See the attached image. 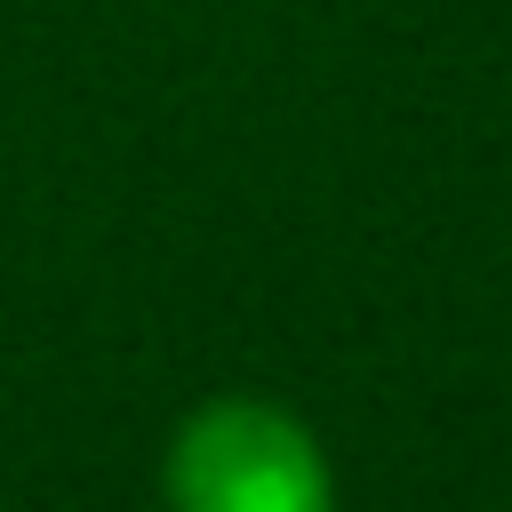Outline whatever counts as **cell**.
<instances>
[{
	"label": "cell",
	"mask_w": 512,
	"mask_h": 512,
	"mask_svg": "<svg viewBox=\"0 0 512 512\" xmlns=\"http://www.w3.org/2000/svg\"><path fill=\"white\" fill-rule=\"evenodd\" d=\"M168 512H336V488L288 408L208 400L168 448Z\"/></svg>",
	"instance_id": "obj_1"
}]
</instances>
